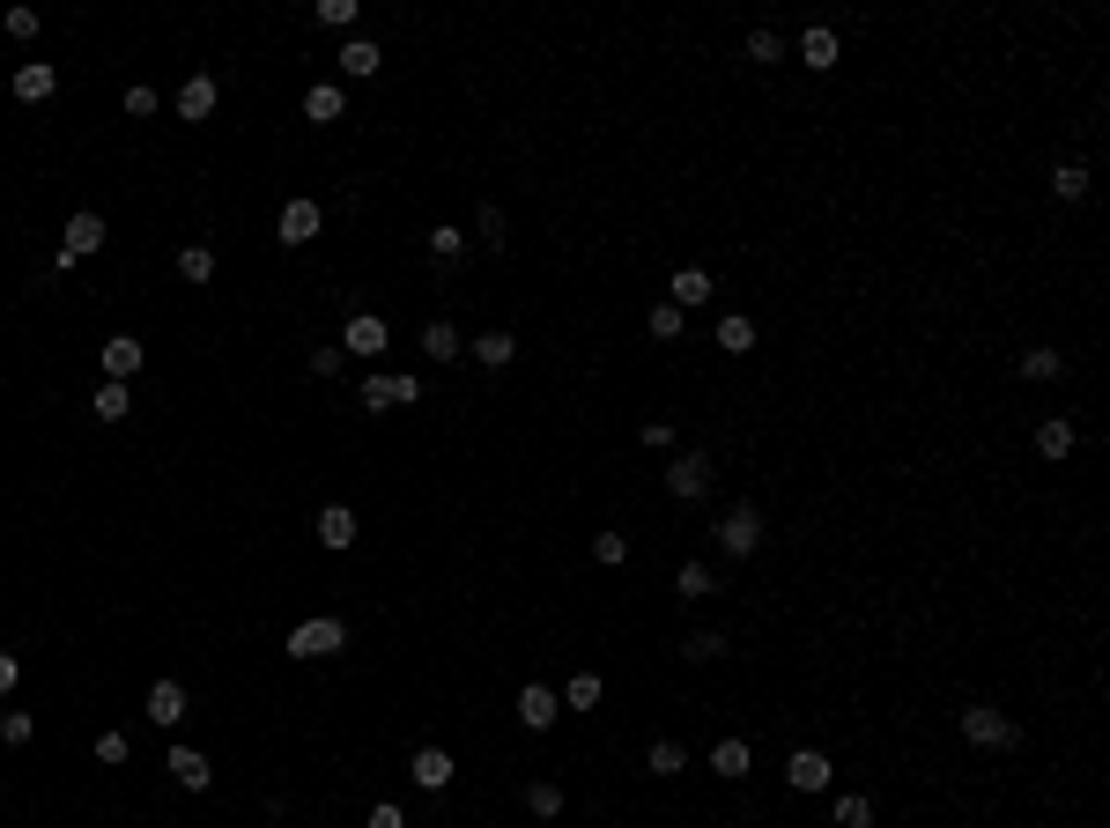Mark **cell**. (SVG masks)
<instances>
[{
	"label": "cell",
	"mask_w": 1110,
	"mask_h": 828,
	"mask_svg": "<svg viewBox=\"0 0 1110 828\" xmlns=\"http://www.w3.org/2000/svg\"><path fill=\"white\" fill-rule=\"evenodd\" d=\"M962 740H970V747H1014L1022 725H1014L1007 710H992V703H970L962 710Z\"/></svg>",
	"instance_id": "cell-3"
},
{
	"label": "cell",
	"mask_w": 1110,
	"mask_h": 828,
	"mask_svg": "<svg viewBox=\"0 0 1110 828\" xmlns=\"http://www.w3.org/2000/svg\"><path fill=\"white\" fill-rule=\"evenodd\" d=\"M800 60H807L814 74H829V67H837V60H844V45H837V30H829V23H814L807 38H800Z\"/></svg>",
	"instance_id": "cell-18"
},
{
	"label": "cell",
	"mask_w": 1110,
	"mask_h": 828,
	"mask_svg": "<svg viewBox=\"0 0 1110 828\" xmlns=\"http://www.w3.org/2000/svg\"><path fill=\"white\" fill-rule=\"evenodd\" d=\"M674 444V422H644V452H666Z\"/></svg>",
	"instance_id": "cell-49"
},
{
	"label": "cell",
	"mask_w": 1110,
	"mask_h": 828,
	"mask_svg": "<svg viewBox=\"0 0 1110 828\" xmlns=\"http://www.w3.org/2000/svg\"><path fill=\"white\" fill-rule=\"evenodd\" d=\"M126 112H134V119H148V112H156V89H148V82H134V89H126Z\"/></svg>",
	"instance_id": "cell-46"
},
{
	"label": "cell",
	"mask_w": 1110,
	"mask_h": 828,
	"mask_svg": "<svg viewBox=\"0 0 1110 828\" xmlns=\"http://www.w3.org/2000/svg\"><path fill=\"white\" fill-rule=\"evenodd\" d=\"M370 828H408V814H400L393 799H378V806H370Z\"/></svg>",
	"instance_id": "cell-48"
},
{
	"label": "cell",
	"mask_w": 1110,
	"mask_h": 828,
	"mask_svg": "<svg viewBox=\"0 0 1110 828\" xmlns=\"http://www.w3.org/2000/svg\"><path fill=\"white\" fill-rule=\"evenodd\" d=\"M89 414H97V422H126V414H134V392H126V385H97Z\"/></svg>",
	"instance_id": "cell-31"
},
{
	"label": "cell",
	"mask_w": 1110,
	"mask_h": 828,
	"mask_svg": "<svg viewBox=\"0 0 1110 828\" xmlns=\"http://www.w3.org/2000/svg\"><path fill=\"white\" fill-rule=\"evenodd\" d=\"M718 348H726V355H748V348H755V318L726 311V318H718Z\"/></svg>",
	"instance_id": "cell-26"
},
{
	"label": "cell",
	"mask_w": 1110,
	"mask_h": 828,
	"mask_svg": "<svg viewBox=\"0 0 1110 828\" xmlns=\"http://www.w3.org/2000/svg\"><path fill=\"white\" fill-rule=\"evenodd\" d=\"M1051 193H1059V200H1088V171H1081V163H1059V171H1051Z\"/></svg>",
	"instance_id": "cell-37"
},
{
	"label": "cell",
	"mask_w": 1110,
	"mask_h": 828,
	"mask_svg": "<svg viewBox=\"0 0 1110 828\" xmlns=\"http://www.w3.org/2000/svg\"><path fill=\"white\" fill-rule=\"evenodd\" d=\"M718 548H726L733 562H748L755 548H763V511H755V503H733V511L718 518Z\"/></svg>",
	"instance_id": "cell-2"
},
{
	"label": "cell",
	"mask_w": 1110,
	"mask_h": 828,
	"mask_svg": "<svg viewBox=\"0 0 1110 828\" xmlns=\"http://www.w3.org/2000/svg\"><path fill=\"white\" fill-rule=\"evenodd\" d=\"M422 355H430V363H459V355H467V333H459L452 318H430V326H422Z\"/></svg>",
	"instance_id": "cell-10"
},
{
	"label": "cell",
	"mask_w": 1110,
	"mask_h": 828,
	"mask_svg": "<svg viewBox=\"0 0 1110 828\" xmlns=\"http://www.w3.org/2000/svg\"><path fill=\"white\" fill-rule=\"evenodd\" d=\"M163 769H171L186 792H208V784H215V762L200 755V747H171V762H163Z\"/></svg>",
	"instance_id": "cell-13"
},
{
	"label": "cell",
	"mask_w": 1110,
	"mask_h": 828,
	"mask_svg": "<svg viewBox=\"0 0 1110 828\" xmlns=\"http://www.w3.org/2000/svg\"><path fill=\"white\" fill-rule=\"evenodd\" d=\"M666 488H674L681 503H696V496H711V452H681V459L666 466Z\"/></svg>",
	"instance_id": "cell-4"
},
{
	"label": "cell",
	"mask_w": 1110,
	"mask_h": 828,
	"mask_svg": "<svg viewBox=\"0 0 1110 828\" xmlns=\"http://www.w3.org/2000/svg\"><path fill=\"white\" fill-rule=\"evenodd\" d=\"M556 718H563V696H556V688H541V681L518 688V725H526V732H548Z\"/></svg>",
	"instance_id": "cell-6"
},
{
	"label": "cell",
	"mask_w": 1110,
	"mask_h": 828,
	"mask_svg": "<svg viewBox=\"0 0 1110 828\" xmlns=\"http://www.w3.org/2000/svg\"><path fill=\"white\" fill-rule=\"evenodd\" d=\"M592 562H607V570L630 562V540H622V533H592Z\"/></svg>",
	"instance_id": "cell-41"
},
{
	"label": "cell",
	"mask_w": 1110,
	"mask_h": 828,
	"mask_svg": "<svg viewBox=\"0 0 1110 828\" xmlns=\"http://www.w3.org/2000/svg\"><path fill=\"white\" fill-rule=\"evenodd\" d=\"M408 777H415L422 792H444V784H452V755H444V747H415V762H408Z\"/></svg>",
	"instance_id": "cell-20"
},
{
	"label": "cell",
	"mask_w": 1110,
	"mask_h": 828,
	"mask_svg": "<svg viewBox=\"0 0 1110 828\" xmlns=\"http://www.w3.org/2000/svg\"><path fill=\"white\" fill-rule=\"evenodd\" d=\"M422 385L415 378H393V370H378V378H363V407L370 414H385V407H415Z\"/></svg>",
	"instance_id": "cell-5"
},
{
	"label": "cell",
	"mask_w": 1110,
	"mask_h": 828,
	"mask_svg": "<svg viewBox=\"0 0 1110 828\" xmlns=\"http://www.w3.org/2000/svg\"><path fill=\"white\" fill-rule=\"evenodd\" d=\"M459 252H467V230H452V222H437V230H430V259H437V267H452Z\"/></svg>",
	"instance_id": "cell-32"
},
{
	"label": "cell",
	"mask_w": 1110,
	"mask_h": 828,
	"mask_svg": "<svg viewBox=\"0 0 1110 828\" xmlns=\"http://www.w3.org/2000/svg\"><path fill=\"white\" fill-rule=\"evenodd\" d=\"M385 341H393V333H385V318H378V311H356L341 326V355H385Z\"/></svg>",
	"instance_id": "cell-7"
},
{
	"label": "cell",
	"mask_w": 1110,
	"mask_h": 828,
	"mask_svg": "<svg viewBox=\"0 0 1110 828\" xmlns=\"http://www.w3.org/2000/svg\"><path fill=\"white\" fill-rule=\"evenodd\" d=\"M1074 444H1081V429H1074L1066 414H1044V422H1036V459L1059 466V459H1074Z\"/></svg>",
	"instance_id": "cell-9"
},
{
	"label": "cell",
	"mask_w": 1110,
	"mask_h": 828,
	"mask_svg": "<svg viewBox=\"0 0 1110 828\" xmlns=\"http://www.w3.org/2000/svg\"><path fill=\"white\" fill-rule=\"evenodd\" d=\"M208 112H215V82H208V74H193V82L178 89V119H208Z\"/></svg>",
	"instance_id": "cell-24"
},
{
	"label": "cell",
	"mask_w": 1110,
	"mask_h": 828,
	"mask_svg": "<svg viewBox=\"0 0 1110 828\" xmlns=\"http://www.w3.org/2000/svg\"><path fill=\"white\" fill-rule=\"evenodd\" d=\"M52 89H60V74H52L45 60H30V67H15V97H23V104H45Z\"/></svg>",
	"instance_id": "cell-23"
},
{
	"label": "cell",
	"mask_w": 1110,
	"mask_h": 828,
	"mask_svg": "<svg viewBox=\"0 0 1110 828\" xmlns=\"http://www.w3.org/2000/svg\"><path fill=\"white\" fill-rule=\"evenodd\" d=\"M474 230H482V244H504V208H482V215H474Z\"/></svg>",
	"instance_id": "cell-45"
},
{
	"label": "cell",
	"mask_w": 1110,
	"mask_h": 828,
	"mask_svg": "<svg viewBox=\"0 0 1110 828\" xmlns=\"http://www.w3.org/2000/svg\"><path fill=\"white\" fill-rule=\"evenodd\" d=\"M30 732H38L30 710H0V740H8V747H30Z\"/></svg>",
	"instance_id": "cell-38"
},
{
	"label": "cell",
	"mask_w": 1110,
	"mask_h": 828,
	"mask_svg": "<svg viewBox=\"0 0 1110 828\" xmlns=\"http://www.w3.org/2000/svg\"><path fill=\"white\" fill-rule=\"evenodd\" d=\"M15 681H23V658H8V651H0V696H15Z\"/></svg>",
	"instance_id": "cell-50"
},
{
	"label": "cell",
	"mask_w": 1110,
	"mask_h": 828,
	"mask_svg": "<svg viewBox=\"0 0 1110 828\" xmlns=\"http://www.w3.org/2000/svg\"><path fill=\"white\" fill-rule=\"evenodd\" d=\"M785 784L792 792H829V755H822V747H800V755L785 762Z\"/></svg>",
	"instance_id": "cell-11"
},
{
	"label": "cell",
	"mask_w": 1110,
	"mask_h": 828,
	"mask_svg": "<svg viewBox=\"0 0 1110 828\" xmlns=\"http://www.w3.org/2000/svg\"><path fill=\"white\" fill-rule=\"evenodd\" d=\"M319 548H334V555L356 548V511H348V503H326L319 511Z\"/></svg>",
	"instance_id": "cell-15"
},
{
	"label": "cell",
	"mask_w": 1110,
	"mask_h": 828,
	"mask_svg": "<svg viewBox=\"0 0 1110 828\" xmlns=\"http://www.w3.org/2000/svg\"><path fill=\"white\" fill-rule=\"evenodd\" d=\"M341 363H348L341 348H319V355H311V378H341Z\"/></svg>",
	"instance_id": "cell-47"
},
{
	"label": "cell",
	"mask_w": 1110,
	"mask_h": 828,
	"mask_svg": "<svg viewBox=\"0 0 1110 828\" xmlns=\"http://www.w3.org/2000/svg\"><path fill=\"white\" fill-rule=\"evenodd\" d=\"M674 592H681V599H711V592H718L711 562H681V570H674Z\"/></svg>",
	"instance_id": "cell-27"
},
{
	"label": "cell",
	"mask_w": 1110,
	"mask_h": 828,
	"mask_svg": "<svg viewBox=\"0 0 1110 828\" xmlns=\"http://www.w3.org/2000/svg\"><path fill=\"white\" fill-rule=\"evenodd\" d=\"M334 651H348V622L341 614H311V622L289 629V658H334Z\"/></svg>",
	"instance_id": "cell-1"
},
{
	"label": "cell",
	"mask_w": 1110,
	"mask_h": 828,
	"mask_svg": "<svg viewBox=\"0 0 1110 828\" xmlns=\"http://www.w3.org/2000/svg\"><path fill=\"white\" fill-rule=\"evenodd\" d=\"M178 274H186V282H208V274H215V252H208V244H178Z\"/></svg>",
	"instance_id": "cell-34"
},
{
	"label": "cell",
	"mask_w": 1110,
	"mask_h": 828,
	"mask_svg": "<svg viewBox=\"0 0 1110 828\" xmlns=\"http://www.w3.org/2000/svg\"><path fill=\"white\" fill-rule=\"evenodd\" d=\"M141 363H148V355H141V341H134V333H112V341H104V378H112V385H126Z\"/></svg>",
	"instance_id": "cell-12"
},
{
	"label": "cell",
	"mask_w": 1110,
	"mask_h": 828,
	"mask_svg": "<svg viewBox=\"0 0 1110 828\" xmlns=\"http://www.w3.org/2000/svg\"><path fill=\"white\" fill-rule=\"evenodd\" d=\"M526 806H533V814H541V821H556V814H563V784H526Z\"/></svg>",
	"instance_id": "cell-35"
},
{
	"label": "cell",
	"mask_w": 1110,
	"mask_h": 828,
	"mask_svg": "<svg viewBox=\"0 0 1110 828\" xmlns=\"http://www.w3.org/2000/svg\"><path fill=\"white\" fill-rule=\"evenodd\" d=\"M652 341H681V311L674 304H652Z\"/></svg>",
	"instance_id": "cell-42"
},
{
	"label": "cell",
	"mask_w": 1110,
	"mask_h": 828,
	"mask_svg": "<svg viewBox=\"0 0 1110 828\" xmlns=\"http://www.w3.org/2000/svg\"><path fill=\"white\" fill-rule=\"evenodd\" d=\"M600 696H607V681H600L592 666H585V673H570V681H563V710H592V703H600Z\"/></svg>",
	"instance_id": "cell-25"
},
{
	"label": "cell",
	"mask_w": 1110,
	"mask_h": 828,
	"mask_svg": "<svg viewBox=\"0 0 1110 828\" xmlns=\"http://www.w3.org/2000/svg\"><path fill=\"white\" fill-rule=\"evenodd\" d=\"M0 23H8V38H38V8H8Z\"/></svg>",
	"instance_id": "cell-44"
},
{
	"label": "cell",
	"mask_w": 1110,
	"mask_h": 828,
	"mask_svg": "<svg viewBox=\"0 0 1110 828\" xmlns=\"http://www.w3.org/2000/svg\"><path fill=\"white\" fill-rule=\"evenodd\" d=\"M644 769H652V777H681V769H689V755H681V740H652V755H644Z\"/></svg>",
	"instance_id": "cell-29"
},
{
	"label": "cell",
	"mask_w": 1110,
	"mask_h": 828,
	"mask_svg": "<svg viewBox=\"0 0 1110 828\" xmlns=\"http://www.w3.org/2000/svg\"><path fill=\"white\" fill-rule=\"evenodd\" d=\"M74 252V259H89V252H104V215L97 208H82V215H67V237H60Z\"/></svg>",
	"instance_id": "cell-14"
},
{
	"label": "cell",
	"mask_w": 1110,
	"mask_h": 828,
	"mask_svg": "<svg viewBox=\"0 0 1110 828\" xmlns=\"http://www.w3.org/2000/svg\"><path fill=\"white\" fill-rule=\"evenodd\" d=\"M837 828H874V799H859V792L837 799Z\"/></svg>",
	"instance_id": "cell-39"
},
{
	"label": "cell",
	"mask_w": 1110,
	"mask_h": 828,
	"mask_svg": "<svg viewBox=\"0 0 1110 828\" xmlns=\"http://www.w3.org/2000/svg\"><path fill=\"white\" fill-rule=\"evenodd\" d=\"M319 23H326V30H348V38H356V0H319Z\"/></svg>",
	"instance_id": "cell-40"
},
{
	"label": "cell",
	"mask_w": 1110,
	"mask_h": 828,
	"mask_svg": "<svg viewBox=\"0 0 1110 828\" xmlns=\"http://www.w3.org/2000/svg\"><path fill=\"white\" fill-rule=\"evenodd\" d=\"M467 355H474L482 370H504V363L518 355V348H511V333H474V348H467Z\"/></svg>",
	"instance_id": "cell-28"
},
{
	"label": "cell",
	"mask_w": 1110,
	"mask_h": 828,
	"mask_svg": "<svg viewBox=\"0 0 1110 828\" xmlns=\"http://www.w3.org/2000/svg\"><path fill=\"white\" fill-rule=\"evenodd\" d=\"M319 222H326V215H319V200H289V208H282V222H274V237L296 252V244L319 237Z\"/></svg>",
	"instance_id": "cell-8"
},
{
	"label": "cell",
	"mask_w": 1110,
	"mask_h": 828,
	"mask_svg": "<svg viewBox=\"0 0 1110 828\" xmlns=\"http://www.w3.org/2000/svg\"><path fill=\"white\" fill-rule=\"evenodd\" d=\"M186 710H193V703H186V688H178V681L148 688V725H186Z\"/></svg>",
	"instance_id": "cell-17"
},
{
	"label": "cell",
	"mask_w": 1110,
	"mask_h": 828,
	"mask_svg": "<svg viewBox=\"0 0 1110 828\" xmlns=\"http://www.w3.org/2000/svg\"><path fill=\"white\" fill-rule=\"evenodd\" d=\"M1059 370H1066V355H1059V348H1029V355H1022V378H1036V385H1051Z\"/></svg>",
	"instance_id": "cell-33"
},
{
	"label": "cell",
	"mask_w": 1110,
	"mask_h": 828,
	"mask_svg": "<svg viewBox=\"0 0 1110 828\" xmlns=\"http://www.w3.org/2000/svg\"><path fill=\"white\" fill-rule=\"evenodd\" d=\"M748 769H755V755H748V740H718V747H711V777L740 784Z\"/></svg>",
	"instance_id": "cell-22"
},
{
	"label": "cell",
	"mask_w": 1110,
	"mask_h": 828,
	"mask_svg": "<svg viewBox=\"0 0 1110 828\" xmlns=\"http://www.w3.org/2000/svg\"><path fill=\"white\" fill-rule=\"evenodd\" d=\"M748 60L778 67V60H785V38H778V30H748Z\"/></svg>",
	"instance_id": "cell-36"
},
{
	"label": "cell",
	"mask_w": 1110,
	"mask_h": 828,
	"mask_svg": "<svg viewBox=\"0 0 1110 828\" xmlns=\"http://www.w3.org/2000/svg\"><path fill=\"white\" fill-rule=\"evenodd\" d=\"M334 60H341V74H348V82H370V74L385 67V52L370 45V38H348V45L334 52Z\"/></svg>",
	"instance_id": "cell-19"
},
{
	"label": "cell",
	"mask_w": 1110,
	"mask_h": 828,
	"mask_svg": "<svg viewBox=\"0 0 1110 828\" xmlns=\"http://www.w3.org/2000/svg\"><path fill=\"white\" fill-rule=\"evenodd\" d=\"M666 304H674V311H696V304H711V274H704V267H681L674 282H666Z\"/></svg>",
	"instance_id": "cell-16"
},
{
	"label": "cell",
	"mask_w": 1110,
	"mask_h": 828,
	"mask_svg": "<svg viewBox=\"0 0 1110 828\" xmlns=\"http://www.w3.org/2000/svg\"><path fill=\"white\" fill-rule=\"evenodd\" d=\"M134 755V740L126 732H97V762H126Z\"/></svg>",
	"instance_id": "cell-43"
},
{
	"label": "cell",
	"mask_w": 1110,
	"mask_h": 828,
	"mask_svg": "<svg viewBox=\"0 0 1110 828\" xmlns=\"http://www.w3.org/2000/svg\"><path fill=\"white\" fill-rule=\"evenodd\" d=\"M681 658H689V666H711V658H726V636H718V629H689V636H681Z\"/></svg>",
	"instance_id": "cell-30"
},
{
	"label": "cell",
	"mask_w": 1110,
	"mask_h": 828,
	"mask_svg": "<svg viewBox=\"0 0 1110 828\" xmlns=\"http://www.w3.org/2000/svg\"><path fill=\"white\" fill-rule=\"evenodd\" d=\"M341 112H348L341 82H319V89H304V119H311V126H334Z\"/></svg>",
	"instance_id": "cell-21"
}]
</instances>
